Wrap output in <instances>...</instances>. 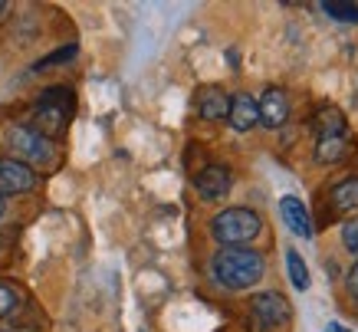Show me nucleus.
Instances as JSON below:
<instances>
[{
  "label": "nucleus",
  "mask_w": 358,
  "mask_h": 332,
  "mask_svg": "<svg viewBox=\"0 0 358 332\" xmlns=\"http://www.w3.org/2000/svg\"><path fill=\"white\" fill-rule=\"evenodd\" d=\"M210 273L224 289H250L266 277V257L250 247H224L210 260Z\"/></svg>",
  "instance_id": "nucleus-1"
},
{
  "label": "nucleus",
  "mask_w": 358,
  "mask_h": 332,
  "mask_svg": "<svg viewBox=\"0 0 358 332\" xmlns=\"http://www.w3.org/2000/svg\"><path fill=\"white\" fill-rule=\"evenodd\" d=\"M73 112H76V96H73V89L69 86H50V89H43V96L36 99L30 125L40 132V135H46V139L53 141L56 135H63L66 132Z\"/></svg>",
  "instance_id": "nucleus-2"
},
{
  "label": "nucleus",
  "mask_w": 358,
  "mask_h": 332,
  "mask_svg": "<svg viewBox=\"0 0 358 332\" xmlns=\"http://www.w3.org/2000/svg\"><path fill=\"white\" fill-rule=\"evenodd\" d=\"M263 230V217L250 207H227L210 221V237L220 247H247Z\"/></svg>",
  "instance_id": "nucleus-3"
},
{
  "label": "nucleus",
  "mask_w": 358,
  "mask_h": 332,
  "mask_svg": "<svg viewBox=\"0 0 358 332\" xmlns=\"http://www.w3.org/2000/svg\"><path fill=\"white\" fill-rule=\"evenodd\" d=\"M7 145H10V158L23 161V165H46V161L53 158V141L40 135V132L33 129V125H13L10 135H7Z\"/></svg>",
  "instance_id": "nucleus-4"
},
{
  "label": "nucleus",
  "mask_w": 358,
  "mask_h": 332,
  "mask_svg": "<svg viewBox=\"0 0 358 332\" xmlns=\"http://www.w3.org/2000/svg\"><path fill=\"white\" fill-rule=\"evenodd\" d=\"M250 319L260 332L266 329H280L286 322L293 319V306L289 300L276 293V289H266V293H257L253 300H250Z\"/></svg>",
  "instance_id": "nucleus-5"
},
{
  "label": "nucleus",
  "mask_w": 358,
  "mask_h": 332,
  "mask_svg": "<svg viewBox=\"0 0 358 332\" xmlns=\"http://www.w3.org/2000/svg\"><path fill=\"white\" fill-rule=\"evenodd\" d=\"M36 188V172L30 165H23L17 158H0V198H10V194H27Z\"/></svg>",
  "instance_id": "nucleus-6"
},
{
  "label": "nucleus",
  "mask_w": 358,
  "mask_h": 332,
  "mask_svg": "<svg viewBox=\"0 0 358 332\" xmlns=\"http://www.w3.org/2000/svg\"><path fill=\"white\" fill-rule=\"evenodd\" d=\"M230 184H234V174L227 165H207L197 172L194 191L201 194V201H220L230 194Z\"/></svg>",
  "instance_id": "nucleus-7"
},
{
  "label": "nucleus",
  "mask_w": 358,
  "mask_h": 332,
  "mask_svg": "<svg viewBox=\"0 0 358 332\" xmlns=\"http://www.w3.org/2000/svg\"><path fill=\"white\" fill-rule=\"evenodd\" d=\"M257 112H260V125L263 129H282L286 125V118H289V99H286V92H282L280 86H270L263 89L260 102H257Z\"/></svg>",
  "instance_id": "nucleus-8"
},
{
  "label": "nucleus",
  "mask_w": 358,
  "mask_h": 332,
  "mask_svg": "<svg viewBox=\"0 0 358 332\" xmlns=\"http://www.w3.org/2000/svg\"><path fill=\"white\" fill-rule=\"evenodd\" d=\"M227 122L234 132H250L260 125V112H257V99L250 92H237L230 96V112H227Z\"/></svg>",
  "instance_id": "nucleus-9"
},
{
  "label": "nucleus",
  "mask_w": 358,
  "mask_h": 332,
  "mask_svg": "<svg viewBox=\"0 0 358 332\" xmlns=\"http://www.w3.org/2000/svg\"><path fill=\"white\" fill-rule=\"evenodd\" d=\"M280 214H282V224L289 227L296 237H303V240L313 237V217H309V211H306V204L299 198L286 194L280 201Z\"/></svg>",
  "instance_id": "nucleus-10"
},
{
  "label": "nucleus",
  "mask_w": 358,
  "mask_h": 332,
  "mask_svg": "<svg viewBox=\"0 0 358 332\" xmlns=\"http://www.w3.org/2000/svg\"><path fill=\"white\" fill-rule=\"evenodd\" d=\"M230 112V96L220 86H207L197 92V116L204 122H224Z\"/></svg>",
  "instance_id": "nucleus-11"
},
{
  "label": "nucleus",
  "mask_w": 358,
  "mask_h": 332,
  "mask_svg": "<svg viewBox=\"0 0 358 332\" xmlns=\"http://www.w3.org/2000/svg\"><path fill=\"white\" fill-rule=\"evenodd\" d=\"M313 129L319 139H345L348 122L336 106H319L315 109V118H313Z\"/></svg>",
  "instance_id": "nucleus-12"
},
{
  "label": "nucleus",
  "mask_w": 358,
  "mask_h": 332,
  "mask_svg": "<svg viewBox=\"0 0 358 332\" xmlns=\"http://www.w3.org/2000/svg\"><path fill=\"white\" fill-rule=\"evenodd\" d=\"M329 207L336 211V214H348V211H355L358 207V178H345V181H338L332 191H329Z\"/></svg>",
  "instance_id": "nucleus-13"
},
{
  "label": "nucleus",
  "mask_w": 358,
  "mask_h": 332,
  "mask_svg": "<svg viewBox=\"0 0 358 332\" xmlns=\"http://www.w3.org/2000/svg\"><path fill=\"white\" fill-rule=\"evenodd\" d=\"M348 141L345 139H319L315 141V161L319 165H336V161L345 158Z\"/></svg>",
  "instance_id": "nucleus-14"
},
{
  "label": "nucleus",
  "mask_w": 358,
  "mask_h": 332,
  "mask_svg": "<svg viewBox=\"0 0 358 332\" xmlns=\"http://www.w3.org/2000/svg\"><path fill=\"white\" fill-rule=\"evenodd\" d=\"M286 270H289V279H293L296 289H309V267L303 263V257L296 254V250H286Z\"/></svg>",
  "instance_id": "nucleus-15"
},
{
  "label": "nucleus",
  "mask_w": 358,
  "mask_h": 332,
  "mask_svg": "<svg viewBox=\"0 0 358 332\" xmlns=\"http://www.w3.org/2000/svg\"><path fill=\"white\" fill-rule=\"evenodd\" d=\"M79 53V46L76 43H66V46H59V50H53L50 56H43V60H36V73H43V69H53V66H59V63H69L73 56Z\"/></svg>",
  "instance_id": "nucleus-16"
},
{
  "label": "nucleus",
  "mask_w": 358,
  "mask_h": 332,
  "mask_svg": "<svg viewBox=\"0 0 358 332\" xmlns=\"http://www.w3.org/2000/svg\"><path fill=\"white\" fill-rule=\"evenodd\" d=\"M322 11L332 17V20H342V23H358V4H338V0H326Z\"/></svg>",
  "instance_id": "nucleus-17"
},
{
  "label": "nucleus",
  "mask_w": 358,
  "mask_h": 332,
  "mask_svg": "<svg viewBox=\"0 0 358 332\" xmlns=\"http://www.w3.org/2000/svg\"><path fill=\"white\" fill-rule=\"evenodd\" d=\"M342 244H345V250L358 254V217H348L342 224Z\"/></svg>",
  "instance_id": "nucleus-18"
},
{
  "label": "nucleus",
  "mask_w": 358,
  "mask_h": 332,
  "mask_svg": "<svg viewBox=\"0 0 358 332\" xmlns=\"http://www.w3.org/2000/svg\"><path fill=\"white\" fill-rule=\"evenodd\" d=\"M13 310H17V293H13L10 286H3V283H0V319H3V316H10Z\"/></svg>",
  "instance_id": "nucleus-19"
},
{
  "label": "nucleus",
  "mask_w": 358,
  "mask_h": 332,
  "mask_svg": "<svg viewBox=\"0 0 358 332\" xmlns=\"http://www.w3.org/2000/svg\"><path fill=\"white\" fill-rule=\"evenodd\" d=\"M345 289L352 300H358V263H352V270L345 273Z\"/></svg>",
  "instance_id": "nucleus-20"
},
{
  "label": "nucleus",
  "mask_w": 358,
  "mask_h": 332,
  "mask_svg": "<svg viewBox=\"0 0 358 332\" xmlns=\"http://www.w3.org/2000/svg\"><path fill=\"white\" fill-rule=\"evenodd\" d=\"M322 332H352V329H345V326H342V322H329L326 329Z\"/></svg>",
  "instance_id": "nucleus-21"
},
{
  "label": "nucleus",
  "mask_w": 358,
  "mask_h": 332,
  "mask_svg": "<svg viewBox=\"0 0 358 332\" xmlns=\"http://www.w3.org/2000/svg\"><path fill=\"white\" fill-rule=\"evenodd\" d=\"M3 211H7V201H3V198H0V217H3Z\"/></svg>",
  "instance_id": "nucleus-22"
},
{
  "label": "nucleus",
  "mask_w": 358,
  "mask_h": 332,
  "mask_svg": "<svg viewBox=\"0 0 358 332\" xmlns=\"http://www.w3.org/2000/svg\"><path fill=\"white\" fill-rule=\"evenodd\" d=\"M0 13H7V4H3V0H0Z\"/></svg>",
  "instance_id": "nucleus-23"
}]
</instances>
